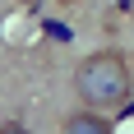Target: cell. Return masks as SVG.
I'll return each instance as SVG.
<instances>
[{"label": "cell", "mask_w": 134, "mask_h": 134, "mask_svg": "<svg viewBox=\"0 0 134 134\" xmlns=\"http://www.w3.org/2000/svg\"><path fill=\"white\" fill-rule=\"evenodd\" d=\"M74 88H79L83 107H93V111L120 107L130 97V60L120 51H93L74 74Z\"/></svg>", "instance_id": "1"}, {"label": "cell", "mask_w": 134, "mask_h": 134, "mask_svg": "<svg viewBox=\"0 0 134 134\" xmlns=\"http://www.w3.org/2000/svg\"><path fill=\"white\" fill-rule=\"evenodd\" d=\"M65 134H111V130H107V120L88 107V111H74V116L65 120Z\"/></svg>", "instance_id": "2"}, {"label": "cell", "mask_w": 134, "mask_h": 134, "mask_svg": "<svg viewBox=\"0 0 134 134\" xmlns=\"http://www.w3.org/2000/svg\"><path fill=\"white\" fill-rule=\"evenodd\" d=\"M0 134H28V130H23V125H14V120H9V125H0Z\"/></svg>", "instance_id": "3"}, {"label": "cell", "mask_w": 134, "mask_h": 134, "mask_svg": "<svg viewBox=\"0 0 134 134\" xmlns=\"http://www.w3.org/2000/svg\"><path fill=\"white\" fill-rule=\"evenodd\" d=\"M60 5H74V0H60Z\"/></svg>", "instance_id": "4"}, {"label": "cell", "mask_w": 134, "mask_h": 134, "mask_svg": "<svg viewBox=\"0 0 134 134\" xmlns=\"http://www.w3.org/2000/svg\"><path fill=\"white\" fill-rule=\"evenodd\" d=\"M23 5H32V0H23Z\"/></svg>", "instance_id": "5"}]
</instances>
